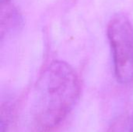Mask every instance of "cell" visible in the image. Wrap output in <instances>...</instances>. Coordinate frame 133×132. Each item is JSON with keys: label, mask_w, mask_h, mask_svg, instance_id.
Instances as JSON below:
<instances>
[{"label": "cell", "mask_w": 133, "mask_h": 132, "mask_svg": "<svg viewBox=\"0 0 133 132\" xmlns=\"http://www.w3.org/2000/svg\"><path fill=\"white\" fill-rule=\"evenodd\" d=\"M79 82L68 63L52 61L41 75L34 92V117L42 128L58 125L69 114L79 96Z\"/></svg>", "instance_id": "1"}, {"label": "cell", "mask_w": 133, "mask_h": 132, "mask_svg": "<svg viewBox=\"0 0 133 132\" xmlns=\"http://www.w3.org/2000/svg\"><path fill=\"white\" fill-rule=\"evenodd\" d=\"M107 33L115 77L120 83H129L133 80L132 24L126 16L116 15L110 20Z\"/></svg>", "instance_id": "2"}, {"label": "cell", "mask_w": 133, "mask_h": 132, "mask_svg": "<svg viewBox=\"0 0 133 132\" xmlns=\"http://www.w3.org/2000/svg\"><path fill=\"white\" fill-rule=\"evenodd\" d=\"M129 132H133V118L132 120L131 124H130V128H129Z\"/></svg>", "instance_id": "3"}, {"label": "cell", "mask_w": 133, "mask_h": 132, "mask_svg": "<svg viewBox=\"0 0 133 132\" xmlns=\"http://www.w3.org/2000/svg\"><path fill=\"white\" fill-rule=\"evenodd\" d=\"M10 0H1V4H5V3H9Z\"/></svg>", "instance_id": "4"}]
</instances>
